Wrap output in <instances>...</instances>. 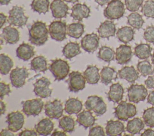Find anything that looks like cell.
Instances as JSON below:
<instances>
[{
  "instance_id": "50",
  "label": "cell",
  "mask_w": 154,
  "mask_h": 136,
  "mask_svg": "<svg viewBox=\"0 0 154 136\" xmlns=\"http://www.w3.org/2000/svg\"><path fill=\"white\" fill-rule=\"evenodd\" d=\"M11 131H10L9 129H2L0 135L1 136H5V135H8V136H14V134Z\"/></svg>"
},
{
  "instance_id": "52",
  "label": "cell",
  "mask_w": 154,
  "mask_h": 136,
  "mask_svg": "<svg viewBox=\"0 0 154 136\" xmlns=\"http://www.w3.org/2000/svg\"><path fill=\"white\" fill-rule=\"evenodd\" d=\"M141 136H154V130L147 129L142 134H141Z\"/></svg>"
},
{
  "instance_id": "38",
  "label": "cell",
  "mask_w": 154,
  "mask_h": 136,
  "mask_svg": "<svg viewBox=\"0 0 154 136\" xmlns=\"http://www.w3.org/2000/svg\"><path fill=\"white\" fill-rule=\"evenodd\" d=\"M97 57L100 59L109 63L114 59L115 52L111 47L103 46L99 49L97 53Z\"/></svg>"
},
{
  "instance_id": "53",
  "label": "cell",
  "mask_w": 154,
  "mask_h": 136,
  "mask_svg": "<svg viewBox=\"0 0 154 136\" xmlns=\"http://www.w3.org/2000/svg\"><path fill=\"white\" fill-rule=\"evenodd\" d=\"M7 16L4 14L2 13H1L0 14V23H1V25H0V28H2L3 25L6 22V20H7Z\"/></svg>"
},
{
  "instance_id": "36",
  "label": "cell",
  "mask_w": 154,
  "mask_h": 136,
  "mask_svg": "<svg viewBox=\"0 0 154 136\" xmlns=\"http://www.w3.org/2000/svg\"><path fill=\"white\" fill-rule=\"evenodd\" d=\"M13 65V61L10 56L4 53L0 55V72L2 75H7Z\"/></svg>"
},
{
  "instance_id": "22",
  "label": "cell",
  "mask_w": 154,
  "mask_h": 136,
  "mask_svg": "<svg viewBox=\"0 0 154 136\" xmlns=\"http://www.w3.org/2000/svg\"><path fill=\"white\" fill-rule=\"evenodd\" d=\"M106 134L109 136L122 135L125 132L124 124L120 120H108L105 127Z\"/></svg>"
},
{
  "instance_id": "43",
  "label": "cell",
  "mask_w": 154,
  "mask_h": 136,
  "mask_svg": "<svg viewBox=\"0 0 154 136\" xmlns=\"http://www.w3.org/2000/svg\"><path fill=\"white\" fill-rule=\"evenodd\" d=\"M141 11L144 16L154 19V1H146L143 5Z\"/></svg>"
},
{
  "instance_id": "16",
  "label": "cell",
  "mask_w": 154,
  "mask_h": 136,
  "mask_svg": "<svg viewBox=\"0 0 154 136\" xmlns=\"http://www.w3.org/2000/svg\"><path fill=\"white\" fill-rule=\"evenodd\" d=\"M50 8L55 19L64 18L68 14L69 7L62 0H54L50 5Z\"/></svg>"
},
{
  "instance_id": "21",
  "label": "cell",
  "mask_w": 154,
  "mask_h": 136,
  "mask_svg": "<svg viewBox=\"0 0 154 136\" xmlns=\"http://www.w3.org/2000/svg\"><path fill=\"white\" fill-rule=\"evenodd\" d=\"M96 121L95 117L90 110H84L77 114V123L85 129L92 127Z\"/></svg>"
},
{
  "instance_id": "5",
  "label": "cell",
  "mask_w": 154,
  "mask_h": 136,
  "mask_svg": "<svg viewBox=\"0 0 154 136\" xmlns=\"http://www.w3.org/2000/svg\"><path fill=\"white\" fill-rule=\"evenodd\" d=\"M8 14L7 22L10 25L22 27L26 24L28 17L25 16L23 7L15 5L9 11Z\"/></svg>"
},
{
  "instance_id": "26",
  "label": "cell",
  "mask_w": 154,
  "mask_h": 136,
  "mask_svg": "<svg viewBox=\"0 0 154 136\" xmlns=\"http://www.w3.org/2000/svg\"><path fill=\"white\" fill-rule=\"evenodd\" d=\"M54 128L53 122L49 118H44L35 125V130L40 135H49Z\"/></svg>"
},
{
  "instance_id": "41",
  "label": "cell",
  "mask_w": 154,
  "mask_h": 136,
  "mask_svg": "<svg viewBox=\"0 0 154 136\" xmlns=\"http://www.w3.org/2000/svg\"><path fill=\"white\" fill-rule=\"evenodd\" d=\"M137 70L144 77L152 75L154 73V67L147 60L140 61L137 65Z\"/></svg>"
},
{
  "instance_id": "42",
  "label": "cell",
  "mask_w": 154,
  "mask_h": 136,
  "mask_svg": "<svg viewBox=\"0 0 154 136\" xmlns=\"http://www.w3.org/2000/svg\"><path fill=\"white\" fill-rule=\"evenodd\" d=\"M143 119L146 126L150 128L154 127V107L144 110Z\"/></svg>"
},
{
  "instance_id": "59",
  "label": "cell",
  "mask_w": 154,
  "mask_h": 136,
  "mask_svg": "<svg viewBox=\"0 0 154 136\" xmlns=\"http://www.w3.org/2000/svg\"><path fill=\"white\" fill-rule=\"evenodd\" d=\"M152 64L154 65V51H153V53L152 56Z\"/></svg>"
},
{
  "instance_id": "56",
  "label": "cell",
  "mask_w": 154,
  "mask_h": 136,
  "mask_svg": "<svg viewBox=\"0 0 154 136\" xmlns=\"http://www.w3.org/2000/svg\"><path fill=\"white\" fill-rule=\"evenodd\" d=\"M109 0H94V1L100 6H103L109 2Z\"/></svg>"
},
{
  "instance_id": "31",
  "label": "cell",
  "mask_w": 154,
  "mask_h": 136,
  "mask_svg": "<svg viewBox=\"0 0 154 136\" xmlns=\"http://www.w3.org/2000/svg\"><path fill=\"white\" fill-rule=\"evenodd\" d=\"M117 74L118 72L113 68L103 67L100 72L101 82L105 85H108L111 83L112 80L117 79Z\"/></svg>"
},
{
  "instance_id": "32",
  "label": "cell",
  "mask_w": 154,
  "mask_h": 136,
  "mask_svg": "<svg viewBox=\"0 0 154 136\" xmlns=\"http://www.w3.org/2000/svg\"><path fill=\"white\" fill-rule=\"evenodd\" d=\"M144 128V122L139 117H135L128 122L126 129L131 135L139 134Z\"/></svg>"
},
{
  "instance_id": "20",
  "label": "cell",
  "mask_w": 154,
  "mask_h": 136,
  "mask_svg": "<svg viewBox=\"0 0 154 136\" xmlns=\"http://www.w3.org/2000/svg\"><path fill=\"white\" fill-rule=\"evenodd\" d=\"M1 37L6 43L10 44L17 43L20 39L19 31L10 26H7L3 28Z\"/></svg>"
},
{
  "instance_id": "37",
  "label": "cell",
  "mask_w": 154,
  "mask_h": 136,
  "mask_svg": "<svg viewBox=\"0 0 154 136\" xmlns=\"http://www.w3.org/2000/svg\"><path fill=\"white\" fill-rule=\"evenodd\" d=\"M75 123L74 119L69 116H64L59 120L58 126L66 132H72L74 131Z\"/></svg>"
},
{
  "instance_id": "10",
  "label": "cell",
  "mask_w": 154,
  "mask_h": 136,
  "mask_svg": "<svg viewBox=\"0 0 154 136\" xmlns=\"http://www.w3.org/2000/svg\"><path fill=\"white\" fill-rule=\"evenodd\" d=\"M148 92L143 84H132L128 89V98L130 102L138 103L146 99Z\"/></svg>"
},
{
  "instance_id": "29",
  "label": "cell",
  "mask_w": 154,
  "mask_h": 136,
  "mask_svg": "<svg viewBox=\"0 0 154 136\" xmlns=\"http://www.w3.org/2000/svg\"><path fill=\"white\" fill-rule=\"evenodd\" d=\"M134 31L132 28L126 26L118 29L116 36L120 41L127 44L134 40Z\"/></svg>"
},
{
  "instance_id": "4",
  "label": "cell",
  "mask_w": 154,
  "mask_h": 136,
  "mask_svg": "<svg viewBox=\"0 0 154 136\" xmlns=\"http://www.w3.org/2000/svg\"><path fill=\"white\" fill-rule=\"evenodd\" d=\"M125 13V5L121 0H111L103 11L104 16L109 20H117Z\"/></svg>"
},
{
  "instance_id": "9",
  "label": "cell",
  "mask_w": 154,
  "mask_h": 136,
  "mask_svg": "<svg viewBox=\"0 0 154 136\" xmlns=\"http://www.w3.org/2000/svg\"><path fill=\"white\" fill-rule=\"evenodd\" d=\"M85 82L84 75L78 71L71 72L67 81L69 90L73 92H78L83 90L85 86Z\"/></svg>"
},
{
  "instance_id": "57",
  "label": "cell",
  "mask_w": 154,
  "mask_h": 136,
  "mask_svg": "<svg viewBox=\"0 0 154 136\" xmlns=\"http://www.w3.org/2000/svg\"><path fill=\"white\" fill-rule=\"evenodd\" d=\"M11 0H0V4L1 5H8V4H10Z\"/></svg>"
},
{
  "instance_id": "23",
  "label": "cell",
  "mask_w": 154,
  "mask_h": 136,
  "mask_svg": "<svg viewBox=\"0 0 154 136\" xmlns=\"http://www.w3.org/2000/svg\"><path fill=\"white\" fill-rule=\"evenodd\" d=\"M118 75L122 79H125L129 83H134L139 77L138 72L134 66H125L119 70Z\"/></svg>"
},
{
  "instance_id": "58",
  "label": "cell",
  "mask_w": 154,
  "mask_h": 136,
  "mask_svg": "<svg viewBox=\"0 0 154 136\" xmlns=\"http://www.w3.org/2000/svg\"><path fill=\"white\" fill-rule=\"evenodd\" d=\"M63 1L69 3H72V4H74L78 1V0H63Z\"/></svg>"
},
{
  "instance_id": "34",
  "label": "cell",
  "mask_w": 154,
  "mask_h": 136,
  "mask_svg": "<svg viewBox=\"0 0 154 136\" xmlns=\"http://www.w3.org/2000/svg\"><path fill=\"white\" fill-rule=\"evenodd\" d=\"M84 32V25L80 22L72 23L67 26V34L70 37L78 39Z\"/></svg>"
},
{
  "instance_id": "39",
  "label": "cell",
  "mask_w": 154,
  "mask_h": 136,
  "mask_svg": "<svg viewBox=\"0 0 154 136\" xmlns=\"http://www.w3.org/2000/svg\"><path fill=\"white\" fill-rule=\"evenodd\" d=\"M128 24L136 29H140L142 28L144 21L142 16L137 12H132L127 17Z\"/></svg>"
},
{
  "instance_id": "28",
  "label": "cell",
  "mask_w": 154,
  "mask_h": 136,
  "mask_svg": "<svg viewBox=\"0 0 154 136\" xmlns=\"http://www.w3.org/2000/svg\"><path fill=\"white\" fill-rule=\"evenodd\" d=\"M82 102L75 98L68 99L64 104V110L66 113L71 115L72 114H78L82 109Z\"/></svg>"
},
{
  "instance_id": "40",
  "label": "cell",
  "mask_w": 154,
  "mask_h": 136,
  "mask_svg": "<svg viewBox=\"0 0 154 136\" xmlns=\"http://www.w3.org/2000/svg\"><path fill=\"white\" fill-rule=\"evenodd\" d=\"M49 0H32L31 4L32 10L38 14H46L49 11Z\"/></svg>"
},
{
  "instance_id": "51",
  "label": "cell",
  "mask_w": 154,
  "mask_h": 136,
  "mask_svg": "<svg viewBox=\"0 0 154 136\" xmlns=\"http://www.w3.org/2000/svg\"><path fill=\"white\" fill-rule=\"evenodd\" d=\"M147 100L148 103L154 106V91H152L149 93Z\"/></svg>"
},
{
  "instance_id": "6",
  "label": "cell",
  "mask_w": 154,
  "mask_h": 136,
  "mask_svg": "<svg viewBox=\"0 0 154 136\" xmlns=\"http://www.w3.org/2000/svg\"><path fill=\"white\" fill-rule=\"evenodd\" d=\"M85 107L87 110L93 111L97 116L105 114L107 110L106 104L102 98L97 95L89 96L85 102Z\"/></svg>"
},
{
  "instance_id": "48",
  "label": "cell",
  "mask_w": 154,
  "mask_h": 136,
  "mask_svg": "<svg viewBox=\"0 0 154 136\" xmlns=\"http://www.w3.org/2000/svg\"><path fill=\"white\" fill-rule=\"evenodd\" d=\"M37 132L34 129H25L18 134L19 136H37Z\"/></svg>"
},
{
  "instance_id": "14",
  "label": "cell",
  "mask_w": 154,
  "mask_h": 136,
  "mask_svg": "<svg viewBox=\"0 0 154 136\" xmlns=\"http://www.w3.org/2000/svg\"><path fill=\"white\" fill-rule=\"evenodd\" d=\"M6 122L8 124L7 128L13 132L19 131L23 127L25 123L23 114L19 111H13L8 114Z\"/></svg>"
},
{
  "instance_id": "46",
  "label": "cell",
  "mask_w": 154,
  "mask_h": 136,
  "mask_svg": "<svg viewBox=\"0 0 154 136\" xmlns=\"http://www.w3.org/2000/svg\"><path fill=\"white\" fill-rule=\"evenodd\" d=\"M89 136H105V132L103 128L100 126H96L91 127L88 132Z\"/></svg>"
},
{
  "instance_id": "17",
  "label": "cell",
  "mask_w": 154,
  "mask_h": 136,
  "mask_svg": "<svg viewBox=\"0 0 154 136\" xmlns=\"http://www.w3.org/2000/svg\"><path fill=\"white\" fill-rule=\"evenodd\" d=\"M132 57V52L131 46L122 44L116 49V60L120 65L128 64Z\"/></svg>"
},
{
  "instance_id": "7",
  "label": "cell",
  "mask_w": 154,
  "mask_h": 136,
  "mask_svg": "<svg viewBox=\"0 0 154 136\" xmlns=\"http://www.w3.org/2000/svg\"><path fill=\"white\" fill-rule=\"evenodd\" d=\"M22 111L27 116L38 115L45 106L43 101L40 98L28 99L22 102Z\"/></svg>"
},
{
  "instance_id": "19",
  "label": "cell",
  "mask_w": 154,
  "mask_h": 136,
  "mask_svg": "<svg viewBox=\"0 0 154 136\" xmlns=\"http://www.w3.org/2000/svg\"><path fill=\"white\" fill-rule=\"evenodd\" d=\"M116 32V25L112 21L105 20L101 23L97 28L99 37L102 38L109 39L111 37L115 36Z\"/></svg>"
},
{
  "instance_id": "35",
  "label": "cell",
  "mask_w": 154,
  "mask_h": 136,
  "mask_svg": "<svg viewBox=\"0 0 154 136\" xmlns=\"http://www.w3.org/2000/svg\"><path fill=\"white\" fill-rule=\"evenodd\" d=\"M152 47L148 44L140 43L134 48V55L140 59H147L151 56Z\"/></svg>"
},
{
  "instance_id": "55",
  "label": "cell",
  "mask_w": 154,
  "mask_h": 136,
  "mask_svg": "<svg viewBox=\"0 0 154 136\" xmlns=\"http://www.w3.org/2000/svg\"><path fill=\"white\" fill-rule=\"evenodd\" d=\"M0 104H1V114H4L6 111V105L2 101V99H1Z\"/></svg>"
},
{
  "instance_id": "24",
  "label": "cell",
  "mask_w": 154,
  "mask_h": 136,
  "mask_svg": "<svg viewBox=\"0 0 154 136\" xmlns=\"http://www.w3.org/2000/svg\"><path fill=\"white\" fill-rule=\"evenodd\" d=\"M16 53L19 59L27 61L35 55L34 47L28 43H23L17 48Z\"/></svg>"
},
{
  "instance_id": "33",
  "label": "cell",
  "mask_w": 154,
  "mask_h": 136,
  "mask_svg": "<svg viewBox=\"0 0 154 136\" xmlns=\"http://www.w3.org/2000/svg\"><path fill=\"white\" fill-rule=\"evenodd\" d=\"M31 69L35 72H45L48 69L47 61L45 56H38L34 58L30 63Z\"/></svg>"
},
{
  "instance_id": "54",
  "label": "cell",
  "mask_w": 154,
  "mask_h": 136,
  "mask_svg": "<svg viewBox=\"0 0 154 136\" xmlns=\"http://www.w3.org/2000/svg\"><path fill=\"white\" fill-rule=\"evenodd\" d=\"M66 132H63V131H57L55 130L53 132V133H52L51 135L52 136H66V134L65 133Z\"/></svg>"
},
{
  "instance_id": "11",
  "label": "cell",
  "mask_w": 154,
  "mask_h": 136,
  "mask_svg": "<svg viewBox=\"0 0 154 136\" xmlns=\"http://www.w3.org/2000/svg\"><path fill=\"white\" fill-rule=\"evenodd\" d=\"M29 72L25 67H16L10 74V80L13 86L16 88L22 87L29 76Z\"/></svg>"
},
{
  "instance_id": "1",
  "label": "cell",
  "mask_w": 154,
  "mask_h": 136,
  "mask_svg": "<svg viewBox=\"0 0 154 136\" xmlns=\"http://www.w3.org/2000/svg\"><path fill=\"white\" fill-rule=\"evenodd\" d=\"M48 29L45 23L35 22L29 29V41L33 45L40 46L48 40Z\"/></svg>"
},
{
  "instance_id": "47",
  "label": "cell",
  "mask_w": 154,
  "mask_h": 136,
  "mask_svg": "<svg viewBox=\"0 0 154 136\" xmlns=\"http://www.w3.org/2000/svg\"><path fill=\"white\" fill-rule=\"evenodd\" d=\"M11 92L10 85L8 84H5L4 82L0 83V97L1 99H2L4 96L5 95H8V94Z\"/></svg>"
},
{
  "instance_id": "25",
  "label": "cell",
  "mask_w": 154,
  "mask_h": 136,
  "mask_svg": "<svg viewBox=\"0 0 154 136\" xmlns=\"http://www.w3.org/2000/svg\"><path fill=\"white\" fill-rule=\"evenodd\" d=\"M124 89L123 86L119 83H116L112 84L109 90L107 93V97L109 101H112L114 103H118L123 99Z\"/></svg>"
},
{
  "instance_id": "3",
  "label": "cell",
  "mask_w": 154,
  "mask_h": 136,
  "mask_svg": "<svg viewBox=\"0 0 154 136\" xmlns=\"http://www.w3.org/2000/svg\"><path fill=\"white\" fill-rule=\"evenodd\" d=\"M114 116L120 120L126 121L137 114V108L134 104L122 101L114 108Z\"/></svg>"
},
{
  "instance_id": "18",
  "label": "cell",
  "mask_w": 154,
  "mask_h": 136,
  "mask_svg": "<svg viewBox=\"0 0 154 136\" xmlns=\"http://www.w3.org/2000/svg\"><path fill=\"white\" fill-rule=\"evenodd\" d=\"M70 16L73 20L82 21L83 19L88 18L90 16V9L85 4L77 3L72 8Z\"/></svg>"
},
{
  "instance_id": "45",
  "label": "cell",
  "mask_w": 154,
  "mask_h": 136,
  "mask_svg": "<svg viewBox=\"0 0 154 136\" xmlns=\"http://www.w3.org/2000/svg\"><path fill=\"white\" fill-rule=\"evenodd\" d=\"M143 37L147 42L154 44V25L149 26L144 29Z\"/></svg>"
},
{
  "instance_id": "27",
  "label": "cell",
  "mask_w": 154,
  "mask_h": 136,
  "mask_svg": "<svg viewBox=\"0 0 154 136\" xmlns=\"http://www.w3.org/2000/svg\"><path fill=\"white\" fill-rule=\"evenodd\" d=\"M99 68L96 65H88L83 75L86 81L90 84H96L100 78Z\"/></svg>"
},
{
  "instance_id": "15",
  "label": "cell",
  "mask_w": 154,
  "mask_h": 136,
  "mask_svg": "<svg viewBox=\"0 0 154 136\" xmlns=\"http://www.w3.org/2000/svg\"><path fill=\"white\" fill-rule=\"evenodd\" d=\"M99 37L95 33L86 34L81 40L82 49L88 53H93L99 47Z\"/></svg>"
},
{
  "instance_id": "44",
  "label": "cell",
  "mask_w": 154,
  "mask_h": 136,
  "mask_svg": "<svg viewBox=\"0 0 154 136\" xmlns=\"http://www.w3.org/2000/svg\"><path fill=\"white\" fill-rule=\"evenodd\" d=\"M144 0H125L126 8L131 12H135L142 5Z\"/></svg>"
},
{
  "instance_id": "12",
  "label": "cell",
  "mask_w": 154,
  "mask_h": 136,
  "mask_svg": "<svg viewBox=\"0 0 154 136\" xmlns=\"http://www.w3.org/2000/svg\"><path fill=\"white\" fill-rule=\"evenodd\" d=\"M45 114L50 119H60L63 114V106L60 99H55L53 101H48L44 106Z\"/></svg>"
},
{
  "instance_id": "13",
  "label": "cell",
  "mask_w": 154,
  "mask_h": 136,
  "mask_svg": "<svg viewBox=\"0 0 154 136\" xmlns=\"http://www.w3.org/2000/svg\"><path fill=\"white\" fill-rule=\"evenodd\" d=\"M50 84V80L48 78L43 77L34 83L33 92L36 96L41 98L49 97L52 92V89L49 87Z\"/></svg>"
},
{
  "instance_id": "30",
  "label": "cell",
  "mask_w": 154,
  "mask_h": 136,
  "mask_svg": "<svg viewBox=\"0 0 154 136\" xmlns=\"http://www.w3.org/2000/svg\"><path fill=\"white\" fill-rule=\"evenodd\" d=\"M62 53L66 58L72 59L81 53L79 44L76 42H69L64 46Z\"/></svg>"
},
{
  "instance_id": "2",
  "label": "cell",
  "mask_w": 154,
  "mask_h": 136,
  "mask_svg": "<svg viewBox=\"0 0 154 136\" xmlns=\"http://www.w3.org/2000/svg\"><path fill=\"white\" fill-rule=\"evenodd\" d=\"M49 69L56 80L61 81L68 75L70 66L67 61L61 59H57L52 61L49 67Z\"/></svg>"
},
{
  "instance_id": "8",
  "label": "cell",
  "mask_w": 154,
  "mask_h": 136,
  "mask_svg": "<svg viewBox=\"0 0 154 136\" xmlns=\"http://www.w3.org/2000/svg\"><path fill=\"white\" fill-rule=\"evenodd\" d=\"M49 33L52 39L62 41L66 38L67 25L65 22L54 21L49 25Z\"/></svg>"
},
{
  "instance_id": "49",
  "label": "cell",
  "mask_w": 154,
  "mask_h": 136,
  "mask_svg": "<svg viewBox=\"0 0 154 136\" xmlns=\"http://www.w3.org/2000/svg\"><path fill=\"white\" fill-rule=\"evenodd\" d=\"M144 83L147 88L154 89V74L152 75H149L145 80Z\"/></svg>"
}]
</instances>
